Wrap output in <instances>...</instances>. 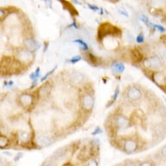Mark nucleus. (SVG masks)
<instances>
[{"label":"nucleus","mask_w":166,"mask_h":166,"mask_svg":"<svg viewBox=\"0 0 166 166\" xmlns=\"http://www.w3.org/2000/svg\"><path fill=\"white\" fill-rule=\"evenodd\" d=\"M128 97L130 99L133 100H137L141 97V92L136 87H132L129 89L128 93Z\"/></svg>","instance_id":"5"},{"label":"nucleus","mask_w":166,"mask_h":166,"mask_svg":"<svg viewBox=\"0 0 166 166\" xmlns=\"http://www.w3.org/2000/svg\"><path fill=\"white\" fill-rule=\"evenodd\" d=\"M120 30L119 28L106 22V23L102 24L99 27L98 31V39H102L107 35H118L120 34Z\"/></svg>","instance_id":"1"},{"label":"nucleus","mask_w":166,"mask_h":166,"mask_svg":"<svg viewBox=\"0 0 166 166\" xmlns=\"http://www.w3.org/2000/svg\"><path fill=\"white\" fill-rule=\"evenodd\" d=\"M160 56H161V59H162L164 61H166V49H163L162 50H161Z\"/></svg>","instance_id":"29"},{"label":"nucleus","mask_w":166,"mask_h":166,"mask_svg":"<svg viewBox=\"0 0 166 166\" xmlns=\"http://www.w3.org/2000/svg\"><path fill=\"white\" fill-rule=\"evenodd\" d=\"M0 12H1V17L2 18V16L4 15V14H5V12H3V9H1V11H0Z\"/></svg>","instance_id":"39"},{"label":"nucleus","mask_w":166,"mask_h":166,"mask_svg":"<svg viewBox=\"0 0 166 166\" xmlns=\"http://www.w3.org/2000/svg\"><path fill=\"white\" fill-rule=\"evenodd\" d=\"M122 166H138V164L134 160H127L124 161Z\"/></svg>","instance_id":"18"},{"label":"nucleus","mask_w":166,"mask_h":166,"mask_svg":"<svg viewBox=\"0 0 166 166\" xmlns=\"http://www.w3.org/2000/svg\"><path fill=\"white\" fill-rule=\"evenodd\" d=\"M87 166H98V164L97 160H91L89 161Z\"/></svg>","instance_id":"28"},{"label":"nucleus","mask_w":166,"mask_h":166,"mask_svg":"<svg viewBox=\"0 0 166 166\" xmlns=\"http://www.w3.org/2000/svg\"><path fill=\"white\" fill-rule=\"evenodd\" d=\"M151 26H153L154 28H156L157 29H158L160 31H161V32H164V31H165V28H164V27H162L160 25H157V24H151Z\"/></svg>","instance_id":"26"},{"label":"nucleus","mask_w":166,"mask_h":166,"mask_svg":"<svg viewBox=\"0 0 166 166\" xmlns=\"http://www.w3.org/2000/svg\"><path fill=\"white\" fill-rule=\"evenodd\" d=\"M69 27H74V28H75L76 29H78V27L77 25H76V23L75 22H74L73 24H71Z\"/></svg>","instance_id":"36"},{"label":"nucleus","mask_w":166,"mask_h":166,"mask_svg":"<svg viewBox=\"0 0 166 166\" xmlns=\"http://www.w3.org/2000/svg\"><path fill=\"white\" fill-rule=\"evenodd\" d=\"M25 45L26 47L28 48L30 51L32 52L37 51L40 46V44L37 41H36V40L33 39L27 40L25 41Z\"/></svg>","instance_id":"6"},{"label":"nucleus","mask_w":166,"mask_h":166,"mask_svg":"<svg viewBox=\"0 0 166 166\" xmlns=\"http://www.w3.org/2000/svg\"><path fill=\"white\" fill-rule=\"evenodd\" d=\"M73 2L76 3V4H78V5H81V3L78 1H73Z\"/></svg>","instance_id":"40"},{"label":"nucleus","mask_w":166,"mask_h":166,"mask_svg":"<svg viewBox=\"0 0 166 166\" xmlns=\"http://www.w3.org/2000/svg\"><path fill=\"white\" fill-rule=\"evenodd\" d=\"M0 145H1V147L2 148L3 147H5L8 143V139L5 136H1V137H0Z\"/></svg>","instance_id":"20"},{"label":"nucleus","mask_w":166,"mask_h":166,"mask_svg":"<svg viewBox=\"0 0 166 166\" xmlns=\"http://www.w3.org/2000/svg\"><path fill=\"white\" fill-rule=\"evenodd\" d=\"M57 66L56 65L55 67H54V68H53L52 70H50V71H49L48 72V73H47L45 75H44V76H43V77L41 78V79H40V81H41V82H44V81H45L47 78H48V76H50L51 74H52L53 73V72H54L56 69H57Z\"/></svg>","instance_id":"21"},{"label":"nucleus","mask_w":166,"mask_h":166,"mask_svg":"<svg viewBox=\"0 0 166 166\" xmlns=\"http://www.w3.org/2000/svg\"><path fill=\"white\" fill-rule=\"evenodd\" d=\"M123 149L127 154L134 153L137 149V143L134 140L128 139L124 141Z\"/></svg>","instance_id":"3"},{"label":"nucleus","mask_w":166,"mask_h":166,"mask_svg":"<svg viewBox=\"0 0 166 166\" xmlns=\"http://www.w3.org/2000/svg\"><path fill=\"white\" fill-rule=\"evenodd\" d=\"M81 59H82V57H81L80 56H74V57L72 58V59H70L69 60V61L70 63H76L78 62Z\"/></svg>","instance_id":"22"},{"label":"nucleus","mask_w":166,"mask_h":166,"mask_svg":"<svg viewBox=\"0 0 166 166\" xmlns=\"http://www.w3.org/2000/svg\"><path fill=\"white\" fill-rule=\"evenodd\" d=\"M112 69L116 73H122L124 70V66L123 63H117L113 65Z\"/></svg>","instance_id":"14"},{"label":"nucleus","mask_w":166,"mask_h":166,"mask_svg":"<svg viewBox=\"0 0 166 166\" xmlns=\"http://www.w3.org/2000/svg\"><path fill=\"white\" fill-rule=\"evenodd\" d=\"M60 2L63 5L64 8L70 12L71 15H78V12L70 2L66 1H60Z\"/></svg>","instance_id":"9"},{"label":"nucleus","mask_w":166,"mask_h":166,"mask_svg":"<svg viewBox=\"0 0 166 166\" xmlns=\"http://www.w3.org/2000/svg\"><path fill=\"white\" fill-rule=\"evenodd\" d=\"M74 42H76V43H78L80 44H81V45L82 46L83 48V50H89V46L83 40H81V39H76L75 40H74L73 41Z\"/></svg>","instance_id":"19"},{"label":"nucleus","mask_w":166,"mask_h":166,"mask_svg":"<svg viewBox=\"0 0 166 166\" xmlns=\"http://www.w3.org/2000/svg\"><path fill=\"white\" fill-rule=\"evenodd\" d=\"M100 15H103V8H100Z\"/></svg>","instance_id":"42"},{"label":"nucleus","mask_w":166,"mask_h":166,"mask_svg":"<svg viewBox=\"0 0 166 166\" xmlns=\"http://www.w3.org/2000/svg\"><path fill=\"white\" fill-rule=\"evenodd\" d=\"M138 166H158L153 159H147L141 161Z\"/></svg>","instance_id":"13"},{"label":"nucleus","mask_w":166,"mask_h":166,"mask_svg":"<svg viewBox=\"0 0 166 166\" xmlns=\"http://www.w3.org/2000/svg\"><path fill=\"white\" fill-rule=\"evenodd\" d=\"M117 124L118 127L120 128L125 129L129 127L130 121L127 117H125L120 116L117 119Z\"/></svg>","instance_id":"7"},{"label":"nucleus","mask_w":166,"mask_h":166,"mask_svg":"<svg viewBox=\"0 0 166 166\" xmlns=\"http://www.w3.org/2000/svg\"><path fill=\"white\" fill-rule=\"evenodd\" d=\"M20 101L24 106H28L31 103V97L28 95H24L21 97Z\"/></svg>","instance_id":"15"},{"label":"nucleus","mask_w":166,"mask_h":166,"mask_svg":"<svg viewBox=\"0 0 166 166\" xmlns=\"http://www.w3.org/2000/svg\"><path fill=\"white\" fill-rule=\"evenodd\" d=\"M140 20L143 22V23H145L147 25H149V24H151V22H149V19H147V17H146L144 15H141L140 16Z\"/></svg>","instance_id":"24"},{"label":"nucleus","mask_w":166,"mask_h":166,"mask_svg":"<svg viewBox=\"0 0 166 166\" xmlns=\"http://www.w3.org/2000/svg\"><path fill=\"white\" fill-rule=\"evenodd\" d=\"M20 140L21 141H27V140H28V138H29L28 134H27L25 132H23V133L20 134Z\"/></svg>","instance_id":"23"},{"label":"nucleus","mask_w":166,"mask_h":166,"mask_svg":"<svg viewBox=\"0 0 166 166\" xmlns=\"http://www.w3.org/2000/svg\"><path fill=\"white\" fill-rule=\"evenodd\" d=\"M20 58L23 61H27V60H29L31 59V57H32V55L31 53L27 51H24L20 53Z\"/></svg>","instance_id":"17"},{"label":"nucleus","mask_w":166,"mask_h":166,"mask_svg":"<svg viewBox=\"0 0 166 166\" xmlns=\"http://www.w3.org/2000/svg\"><path fill=\"white\" fill-rule=\"evenodd\" d=\"M113 102H114L113 100H111V101H110V102H107V104L106 105V107H110V106H111L112 104H113Z\"/></svg>","instance_id":"38"},{"label":"nucleus","mask_w":166,"mask_h":166,"mask_svg":"<svg viewBox=\"0 0 166 166\" xmlns=\"http://www.w3.org/2000/svg\"><path fill=\"white\" fill-rule=\"evenodd\" d=\"M136 40L138 43H142L143 41H144V36H143L142 34L139 35L138 37H137Z\"/></svg>","instance_id":"30"},{"label":"nucleus","mask_w":166,"mask_h":166,"mask_svg":"<svg viewBox=\"0 0 166 166\" xmlns=\"http://www.w3.org/2000/svg\"><path fill=\"white\" fill-rule=\"evenodd\" d=\"M40 68H37V69H36V70L34 72V73H33L32 74H31L30 75V78L33 80V86H31V89H33L34 88V87L36 86V85H37V80L38 78H39V76H40Z\"/></svg>","instance_id":"12"},{"label":"nucleus","mask_w":166,"mask_h":166,"mask_svg":"<svg viewBox=\"0 0 166 166\" xmlns=\"http://www.w3.org/2000/svg\"><path fill=\"white\" fill-rule=\"evenodd\" d=\"M119 12L121 15H124V16H126L127 17L128 16V12H127V11L124 9V8H122V9H119Z\"/></svg>","instance_id":"32"},{"label":"nucleus","mask_w":166,"mask_h":166,"mask_svg":"<svg viewBox=\"0 0 166 166\" xmlns=\"http://www.w3.org/2000/svg\"><path fill=\"white\" fill-rule=\"evenodd\" d=\"M22 156H23V154L21 153V152H20V153H19L15 157V160L16 161H19Z\"/></svg>","instance_id":"33"},{"label":"nucleus","mask_w":166,"mask_h":166,"mask_svg":"<svg viewBox=\"0 0 166 166\" xmlns=\"http://www.w3.org/2000/svg\"><path fill=\"white\" fill-rule=\"evenodd\" d=\"M5 86H8V87H11V86H12V85L14 84V83H13V82H12V81H10V82H7V83H5Z\"/></svg>","instance_id":"37"},{"label":"nucleus","mask_w":166,"mask_h":166,"mask_svg":"<svg viewBox=\"0 0 166 166\" xmlns=\"http://www.w3.org/2000/svg\"><path fill=\"white\" fill-rule=\"evenodd\" d=\"M45 166H56V165H53V164H48V165H46Z\"/></svg>","instance_id":"41"},{"label":"nucleus","mask_w":166,"mask_h":166,"mask_svg":"<svg viewBox=\"0 0 166 166\" xmlns=\"http://www.w3.org/2000/svg\"><path fill=\"white\" fill-rule=\"evenodd\" d=\"M89 58H90L91 61L95 63L97 61V57L95 56H94L91 53H89Z\"/></svg>","instance_id":"34"},{"label":"nucleus","mask_w":166,"mask_h":166,"mask_svg":"<svg viewBox=\"0 0 166 166\" xmlns=\"http://www.w3.org/2000/svg\"><path fill=\"white\" fill-rule=\"evenodd\" d=\"M87 6L89 7V8L90 9L93 10V11H98L99 10V8H98V7L96 6V5H91V4H87Z\"/></svg>","instance_id":"31"},{"label":"nucleus","mask_w":166,"mask_h":166,"mask_svg":"<svg viewBox=\"0 0 166 166\" xmlns=\"http://www.w3.org/2000/svg\"><path fill=\"white\" fill-rule=\"evenodd\" d=\"M153 78L154 82L160 85V86H164L166 83V78L163 74L160 73H156L154 74Z\"/></svg>","instance_id":"8"},{"label":"nucleus","mask_w":166,"mask_h":166,"mask_svg":"<svg viewBox=\"0 0 166 166\" xmlns=\"http://www.w3.org/2000/svg\"><path fill=\"white\" fill-rule=\"evenodd\" d=\"M144 65L152 70H159L161 66V61L158 56H153L145 61Z\"/></svg>","instance_id":"2"},{"label":"nucleus","mask_w":166,"mask_h":166,"mask_svg":"<svg viewBox=\"0 0 166 166\" xmlns=\"http://www.w3.org/2000/svg\"><path fill=\"white\" fill-rule=\"evenodd\" d=\"M154 160L157 165L166 164V145L163 146L156 152Z\"/></svg>","instance_id":"4"},{"label":"nucleus","mask_w":166,"mask_h":166,"mask_svg":"<svg viewBox=\"0 0 166 166\" xmlns=\"http://www.w3.org/2000/svg\"><path fill=\"white\" fill-rule=\"evenodd\" d=\"M83 104L86 109L90 110L93 106V100L91 96L86 95L83 98Z\"/></svg>","instance_id":"10"},{"label":"nucleus","mask_w":166,"mask_h":166,"mask_svg":"<svg viewBox=\"0 0 166 166\" xmlns=\"http://www.w3.org/2000/svg\"><path fill=\"white\" fill-rule=\"evenodd\" d=\"M48 45H49V42H44V52H46L47 49L48 48Z\"/></svg>","instance_id":"35"},{"label":"nucleus","mask_w":166,"mask_h":166,"mask_svg":"<svg viewBox=\"0 0 166 166\" xmlns=\"http://www.w3.org/2000/svg\"><path fill=\"white\" fill-rule=\"evenodd\" d=\"M119 87L117 86L115 89V93H114V95H113V97H112V98H113V100H115L117 98L118 96H119Z\"/></svg>","instance_id":"27"},{"label":"nucleus","mask_w":166,"mask_h":166,"mask_svg":"<svg viewBox=\"0 0 166 166\" xmlns=\"http://www.w3.org/2000/svg\"><path fill=\"white\" fill-rule=\"evenodd\" d=\"M132 57L134 61L135 62H139L142 59V56L137 50H134L132 52Z\"/></svg>","instance_id":"16"},{"label":"nucleus","mask_w":166,"mask_h":166,"mask_svg":"<svg viewBox=\"0 0 166 166\" xmlns=\"http://www.w3.org/2000/svg\"><path fill=\"white\" fill-rule=\"evenodd\" d=\"M37 142L39 145L42 147H46L50 145L51 140L48 137L41 136L37 139Z\"/></svg>","instance_id":"11"},{"label":"nucleus","mask_w":166,"mask_h":166,"mask_svg":"<svg viewBox=\"0 0 166 166\" xmlns=\"http://www.w3.org/2000/svg\"><path fill=\"white\" fill-rule=\"evenodd\" d=\"M103 132L102 130L99 127H97L95 129V130H94L93 132H92V135L93 136H95V135H97V134H100Z\"/></svg>","instance_id":"25"}]
</instances>
